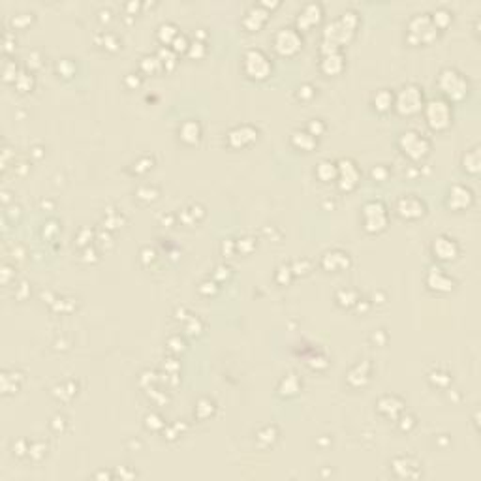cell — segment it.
I'll list each match as a JSON object with an SVG mask.
<instances>
[{"label":"cell","mask_w":481,"mask_h":481,"mask_svg":"<svg viewBox=\"0 0 481 481\" xmlns=\"http://www.w3.org/2000/svg\"><path fill=\"white\" fill-rule=\"evenodd\" d=\"M421 90L417 89V87H404V89L398 92V98H397V109L400 111V113H406V115H410V113H416V111L421 109Z\"/></svg>","instance_id":"obj_1"},{"label":"cell","mask_w":481,"mask_h":481,"mask_svg":"<svg viewBox=\"0 0 481 481\" xmlns=\"http://www.w3.org/2000/svg\"><path fill=\"white\" fill-rule=\"evenodd\" d=\"M244 68L248 71V76L257 77V79L267 77L271 71L269 60L265 58V55H263L262 51H257V49H252V51L246 53V57H244Z\"/></svg>","instance_id":"obj_2"},{"label":"cell","mask_w":481,"mask_h":481,"mask_svg":"<svg viewBox=\"0 0 481 481\" xmlns=\"http://www.w3.org/2000/svg\"><path fill=\"white\" fill-rule=\"evenodd\" d=\"M275 47L280 55H286V57L295 55L301 49V38H299V34L293 28H282L280 32L276 34Z\"/></svg>","instance_id":"obj_3"},{"label":"cell","mask_w":481,"mask_h":481,"mask_svg":"<svg viewBox=\"0 0 481 481\" xmlns=\"http://www.w3.org/2000/svg\"><path fill=\"white\" fill-rule=\"evenodd\" d=\"M440 87H442L443 92L449 94L453 100H461V98L464 96V92H466V85H464V81L461 79V76L449 70L443 71L442 77H440Z\"/></svg>","instance_id":"obj_4"},{"label":"cell","mask_w":481,"mask_h":481,"mask_svg":"<svg viewBox=\"0 0 481 481\" xmlns=\"http://www.w3.org/2000/svg\"><path fill=\"white\" fill-rule=\"evenodd\" d=\"M365 228L368 231H380L385 228V209L382 203H368L365 207Z\"/></svg>","instance_id":"obj_5"},{"label":"cell","mask_w":481,"mask_h":481,"mask_svg":"<svg viewBox=\"0 0 481 481\" xmlns=\"http://www.w3.org/2000/svg\"><path fill=\"white\" fill-rule=\"evenodd\" d=\"M427 119L434 130H442L449 124V109L443 102H430L427 107Z\"/></svg>","instance_id":"obj_6"},{"label":"cell","mask_w":481,"mask_h":481,"mask_svg":"<svg viewBox=\"0 0 481 481\" xmlns=\"http://www.w3.org/2000/svg\"><path fill=\"white\" fill-rule=\"evenodd\" d=\"M400 145L404 149V153H408L412 158H421L427 149H429V143L425 141L421 135L414 134V132H406L402 137H400Z\"/></svg>","instance_id":"obj_7"},{"label":"cell","mask_w":481,"mask_h":481,"mask_svg":"<svg viewBox=\"0 0 481 481\" xmlns=\"http://www.w3.org/2000/svg\"><path fill=\"white\" fill-rule=\"evenodd\" d=\"M340 186H342V190H350V188H353L355 186V182H357V177H359V173H357V169H355V166H353L350 160H342L340 162Z\"/></svg>","instance_id":"obj_8"},{"label":"cell","mask_w":481,"mask_h":481,"mask_svg":"<svg viewBox=\"0 0 481 481\" xmlns=\"http://www.w3.org/2000/svg\"><path fill=\"white\" fill-rule=\"evenodd\" d=\"M320 15H321V8L318 6V4H307L305 10L299 13L297 23H299L301 28H308V26L316 25V23L320 21Z\"/></svg>","instance_id":"obj_9"},{"label":"cell","mask_w":481,"mask_h":481,"mask_svg":"<svg viewBox=\"0 0 481 481\" xmlns=\"http://www.w3.org/2000/svg\"><path fill=\"white\" fill-rule=\"evenodd\" d=\"M398 212L406 218H416L423 214V203H419L416 198H402L398 201Z\"/></svg>","instance_id":"obj_10"},{"label":"cell","mask_w":481,"mask_h":481,"mask_svg":"<svg viewBox=\"0 0 481 481\" xmlns=\"http://www.w3.org/2000/svg\"><path fill=\"white\" fill-rule=\"evenodd\" d=\"M256 139V132L248 126H243V128L233 130L230 134V143L233 147H244L246 143H250Z\"/></svg>","instance_id":"obj_11"},{"label":"cell","mask_w":481,"mask_h":481,"mask_svg":"<svg viewBox=\"0 0 481 481\" xmlns=\"http://www.w3.org/2000/svg\"><path fill=\"white\" fill-rule=\"evenodd\" d=\"M321 68H323V71L325 73H339L340 70H342V57L340 55H337V53H333V55H327V57L323 58V62H321Z\"/></svg>","instance_id":"obj_12"},{"label":"cell","mask_w":481,"mask_h":481,"mask_svg":"<svg viewBox=\"0 0 481 481\" xmlns=\"http://www.w3.org/2000/svg\"><path fill=\"white\" fill-rule=\"evenodd\" d=\"M180 137L188 143H196L199 139V126L196 122H186L180 128Z\"/></svg>","instance_id":"obj_13"},{"label":"cell","mask_w":481,"mask_h":481,"mask_svg":"<svg viewBox=\"0 0 481 481\" xmlns=\"http://www.w3.org/2000/svg\"><path fill=\"white\" fill-rule=\"evenodd\" d=\"M434 252H436L442 260H449V257H453V254H455V246H453L451 243H448L446 239H436V243H434Z\"/></svg>","instance_id":"obj_14"},{"label":"cell","mask_w":481,"mask_h":481,"mask_svg":"<svg viewBox=\"0 0 481 481\" xmlns=\"http://www.w3.org/2000/svg\"><path fill=\"white\" fill-rule=\"evenodd\" d=\"M318 177H320L321 180H333L335 177H337V173H339V167L335 166V164H331V162H321L320 166H318Z\"/></svg>","instance_id":"obj_15"},{"label":"cell","mask_w":481,"mask_h":481,"mask_svg":"<svg viewBox=\"0 0 481 481\" xmlns=\"http://www.w3.org/2000/svg\"><path fill=\"white\" fill-rule=\"evenodd\" d=\"M374 105L378 111H387L393 105V96L387 90H380L374 94Z\"/></svg>","instance_id":"obj_16"},{"label":"cell","mask_w":481,"mask_h":481,"mask_svg":"<svg viewBox=\"0 0 481 481\" xmlns=\"http://www.w3.org/2000/svg\"><path fill=\"white\" fill-rule=\"evenodd\" d=\"M293 143L301 149H312L316 145V139L312 134H305V132H295L293 134Z\"/></svg>","instance_id":"obj_17"},{"label":"cell","mask_w":481,"mask_h":481,"mask_svg":"<svg viewBox=\"0 0 481 481\" xmlns=\"http://www.w3.org/2000/svg\"><path fill=\"white\" fill-rule=\"evenodd\" d=\"M280 391H282V395H295L299 391V382H297L295 376H288L284 380L282 385H280Z\"/></svg>","instance_id":"obj_18"},{"label":"cell","mask_w":481,"mask_h":481,"mask_svg":"<svg viewBox=\"0 0 481 481\" xmlns=\"http://www.w3.org/2000/svg\"><path fill=\"white\" fill-rule=\"evenodd\" d=\"M32 76H28V73H19L17 76V79H15V85H17V89L21 90V92H26V90L32 89Z\"/></svg>","instance_id":"obj_19"},{"label":"cell","mask_w":481,"mask_h":481,"mask_svg":"<svg viewBox=\"0 0 481 481\" xmlns=\"http://www.w3.org/2000/svg\"><path fill=\"white\" fill-rule=\"evenodd\" d=\"M30 21H32V13H19V15H13L12 17V26L13 28H23Z\"/></svg>","instance_id":"obj_20"},{"label":"cell","mask_w":481,"mask_h":481,"mask_svg":"<svg viewBox=\"0 0 481 481\" xmlns=\"http://www.w3.org/2000/svg\"><path fill=\"white\" fill-rule=\"evenodd\" d=\"M177 38V30L173 25H162L160 26V40L162 42H171Z\"/></svg>","instance_id":"obj_21"},{"label":"cell","mask_w":481,"mask_h":481,"mask_svg":"<svg viewBox=\"0 0 481 481\" xmlns=\"http://www.w3.org/2000/svg\"><path fill=\"white\" fill-rule=\"evenodd\" d=\"M15 64L13 62H6V66H4V79L6 81H13L15 83V79H17V76H15Z\"/></svg>","instance_id":"obj_22"},{"label":"cell","mask_w":481,"mask_h":481,"mask_svg":"<svg viewBox=\"0 0 481 481\" xmlns=\"http://www.w3.org/2000/svg\"><path fill=\"white\" fill-rule=\"evenodd\" d=\"M156 66H158V58H151V57H147V58H143V68L145 70H151V71H154L156 70Z\"/></svg>","instance_id":"obj_23"},{"label":"cell","mask_w":481,"mask_h":481,"mask_svg":"<svg viewBox=\"0 0 481 481\" xmlns=\"http://www.w3.org/2000/svg\"><path fill=\"white\" fill-rule=\"evenodd\" d=\"M173 45H175V51H179V49H182V51H184V49H188V45H186V38H184V36H179V34H177V38L173 40Z\"/></svg>","instance_id":"obj_24"},{"label":"cell","mask_w":481,"mask_h":481,"mask_svg":"<svg viewBox=\"0 0 481 481\" xmlns=\"http://www.w3.org/2000/svg\"><path fill=\"white\" fill-rule=\"evenodd\" d=\"M188 49H190V55L192 57H201L203 55V47H201V44H192V45H188Z\"/></svg>","instance_id":"obj_25"},{"label":"cell","mask_w":481,"mask_h":481,"mask_svg":"<svg viewBox=\"0 0 481 481\" xmlns=\"http://www.w3.org/2000/svg\"><path fill=\"white\" fill-rule=\"evenodd\" d=\"M434 15H436V17H434V23L442 21V25H446V23H448V19H449L448 13H446V12H438V13H434Z\"/></svg>","instance_id":"obj_26"},{"label":"cell","mask_w":481,"mask_h":481,"mask_svg":"<svg viewBox=\"0 0 481 481\" xmlns=\"http://www.w3.org/2000/svg\"><path fill=\"white\" fill-rule=\"evenodd\" d=\"M6 51H12V34L6 32Z\"/></svg>","instance_id":"obj_27"},{"label":"cell","mask_w":481,"mask_h":481,"mask_svg":"<svg viewBox=\"0 0 481 481\" xmlns=\"http://www.w3.org/2000/svg\"><path fill=\"white\" fill-rule=\"evenodd\" d=\"M8 278H10V269H8V267H4V276H2V282L6 284Z\"/></svg>","instance_id":"obj_28"}]
</instances>
